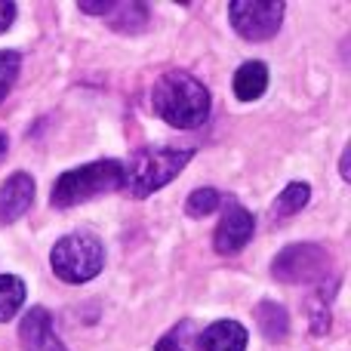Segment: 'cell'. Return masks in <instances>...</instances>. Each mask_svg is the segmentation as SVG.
Listing matches in <instances>:
<instances>
[{"mask_svg": "<svg viewBox=\"0 0 351 351\" xmlns=\"http://www.w3.org/2000/svg\"><path fill=\"white\" fill-rule=\"evenodd\" d=\"M210 90L188 71H167L152 90V108L176 130H194L210 117Z\"/></svg>", "mask_w": 351, "mask_h": 351, "instance_id": "6da1fadb", "label": "cell"}, {"mask_svg": "<svg viewBox=\"0 0 351 351\" xmlns=\"http://www.w3.org/2000/svg\"><path fill=\"white\" fill-rule=\"evenodd\" d=\"M123 188V164L121 160H93L77 170H68L56 179L49 204L56 210H68V206L86 204L93 197H102L108 191Z\"/></svg>", "mask_w": 351, "mask_h": 351, "instance_id": "7a4b0ae2", "label": "cell"}, {"mask_svg": "<svg viewBox=\"0 0 351 351\" xmlns=\"http://www.w3.org/2000/svg\"><path fill=\"white\" fill-rule=\"evenodd\" d=\"M191 158V148H142L130 158V164H123V188L142 200L170 185Z\"/></svg>", "mask_w": 351, "mask_h": 351, "instance_id": "3957f363", "label": "cell"}, {"mask_svg": "<svg viewBox=\"0 0 351 351\" xmlns=\"http://www.w3.org/2000/svg\"><path fill=\"white\" fill-rule=\"evenodd\" d=\"M49 265L65 284H86L105 268V247L96 234H65L49 250Z\"/></svg>", "mask_w": 351, "mask_h": 351, "instance_id": "277c9868", "label": "cell"}, {"mask_svg": "<svg viewBox=\"0 0 351 351\" xmlns=\"http://www.w3.org/2000/svg\"><path fill=\"white\" fill-rule=\"evenodd\" d=\"M330 268H333V256L317 243H293V247L280 250L271 262V274L280 284H321L327 280Z\"/></svg>", "mask_w": 351, "mask_h": 351, "instance_id": "5b68a950", "label": "cell"}, {"mask_svg": "<svg viewBox=\"0 0 351 351\" xmlns=\"http://www.w3.org/2000/svg\"><path fill=\"white\" fill-rule=\"evenodd\" d=\"M284 10L287 6L280 0H231L228 3V19L234 25V31L243 37V40H271L280 31V22H284Z\"/></svg>", "mask_w": 351, "mask_h": 351, "instance_id": "8992f818", "label": "cell"}, {"mask_svg": "<svg viewBox=\"0 0 351 351\" xmlns=\"http://www.w3.org/2000/svg\"><path fill=\"white\" fill-rule=\"evenodd\" d=\"M253 231H256L253 213L247 206H241L237 200H228L222 219L216 225V234H213V247H216L219 256H234L250 243Z\"/></svg>", "mask_w": 351, "mask_h": 351, "instance_id": "52a82bcc", "label": "cell"}, {"mask_svg": "<svg viewBox=\"0 0 351 351\" xmlns=\"http://www.w3.org/2000/svg\"><path fill=\"white\" fill-rule=\"evenodd\" d=\"M19 342H22V351H68L56 333L49 311L40 305L25 311L22 324H19Z\"/></svg>", "mask_w": 351, "mask_h": 351, "instance_id": "ba28073f", "label": "cell"}, {"mask_svg": "<svg viewBox=\"0 0 351 351\" xmlns=\"http://www.w3.org/2000/svg\"><path fill=\"white\" fill-rule=\"evenodd\" d=\"M34 204V179L28 173H12L0 185V225H12Z\"/></svg>", "mask_w": 351, "mask_h": 351, "instance_id": "9c48e42d", "label": "cell"}, {"mask_svg": "<svg viewBox=\"0 0 351 351\" xmlns=\"http://www.w3.org/2000/svg\"><path fill=\"white\" fill-rule=\"evenodd\" d=\"M250 333L237 321H216L197 336L194 351H247Z\"/></svg>", "mask_w": 351, "mask_h": 351, "instance_id": "30bf717a", "label": "cell"}, {"mask_svg": "<svg viewBox=\"0 0 351 351\" xmlns=\"http://www.w3.org/2000/svg\"><path fill=\"white\" fill-rule=\"evenodd\" d=\"M268 90V68L265 62H243L234 74V96L241 102H256Z\"/></svg>", "mask_w": 351, "mask_h": 351, "instance_id": "8fae6325", "label": "cell"}, {"mask_svg": "<svg viewBox=\"0 0 351 351\" xmlns=\"http://www.w3.org/2000/svg\"><path fill=\"white\" fill-rule=\"evenodd\" d=\"M253 317H256V327H259V333L265 336L268 342H278L287 336V330H290V317H287V308L278 302H259L253 308Z\"/></svg>", "mask_w": 351, "mask_h": 351, "instance_id": "7c38bea8", "label": "cell"}, {"mask_svg": "<svg viewBox=\"0 0 351 351\" xmlns=\"http://www.w3.org/2000/svg\"><path fill=\"white\" fill-rule=\"evenodd\" d=\"M152 22V10L148 3H114V10L108 12V25L121 34H139Z\"/></svg>", "mask_w": 351, "mask_h": 351, "instance_id": "4fadbf2b", "label": "cell"}, {"mask_svg": "<svg viewBox=\"0 0 351 351\" xmlns=\"http://www.w3.org/2000/svg\"><path fill=\"white\" fill-rule=\"evenodd\" d=\"M308 200H311L308 182H290V185L278 194V200L271 204V222H284V219L296 216V213L302 210Z\"/></svg>", "mask_w": 351, "mask_h": 351, "instance_id": "5bb4252c", "label": "cell"}, {"mask_svg": "<svg viewBox=\"0 0 351 351\" xmlns=\"http://www.w3.org/2000/svg\"><path fill=\"white\" fill-rule=\"evenodd\" d=\"M25 296H28V290H25V280L16 278V274H0V321H12L16 317V311L25 305Z\"/></svg>", "mask_w": 351, "mask_h": 351, "instance_id": "9a60e30c", "label": "cell"}, {"mask_svg": "<svg viewBox=\"0 0 351 351\" xmlns=\"http://www.w3.org/2000/svg\"><path fill=\"white\" fill-rule=\"evenodd\" d=\"M219 204H222V194H219L216 188H194L185 200V213L191 219H204V216H210V213H216Z\"/></svg>", "mask_w": 351, "mask_h": 351, "instance_id": "2e32d148", "label": "cell"}, {"mask_svg": "<svg viewBox=\"0 0 351 351\" xmlns=\"http://www.w3.org/2000/svg\"><path fill=\"white\" fill-rule=\"evenodd\" d=\"M333 293H336V287H333V290H321V293H317V296L315 299H311V302H308V315H311V330H315V333L317 336H324V333H327V330H330V296H333Z\"/></svg>", "mask_w": 351, "mask_h": 351, "instance_id": "e0dca14e", "label": "cell"}, {"mask_svg": "<svg viewBox=\"0 0 351 351\" xmlns=\"http://www.w3.org/2000/svg\"><path fill=\"white\" fill-rule=\"evenodd\" d=\"M19 65H22V56L12 53V49H0V102H3L6 93L12 90V84H16Z\"/></svg>", "mask_w": 351, "mask_h": 351, "instance_id": "ac0fdd59", "label": "cell"}, {"mask_svg": "<svg viewBox=\"0 0 351 351\" xmlns=\"http://www.w3.org/2000/svg\"><path fill=\"white\" fill-rule=\"evenodd\" d=\"M188 324H182V327L170 330V333L164 336V339L154 346V351H188Z\"/></svg>", "mask_w": 351, "mask_h": 351, "instance_id": "d6986e66", "label": "cell"}, {"mask_svg": "<svg viewBox=\"0 0 351 351\" xmlns=\"http://www.w3.org/2000/svg\"><path fill=\"white\" fill-rule=\"evenodd\" d=\"M80 12H90V16H108L114 10V0H105V3H93V0H80L77 3Z\"/></svg>", "mask_w": 351, "mask_h": 351, "instance_id": "ffe728a7", "label": "cell"}, {"mask_svg": "<svg viewBox=\"0 0 351 351\" xmlns=\"http://www.w3.org/2000/svg\"><path fill=\"white\" fill-rule=\"evenodd\" d=\"M16 22V3L12 0H0V34Z\"/></svg>", "mask_w": 351, "mask_h": 351, "instance_id": "44dd1931", "label": "cell"}, {"mask_svg": "<svg viewBox=\"0 0 351 351\" xmlns=\"http://www.w3.org/2000/svg\"><path fill=\"white\" fill-rule=\"evenodd\" d=\"M348 158H351V148H346V152H342V160H339V170H342V179H351V173H348Z\"/></svg>", "mask_w": 351, "mask_h": 351, "instance_id": "7402d4cb", "label": "cell"}, {"mask_svg": "<svg viewBox=\"0 0 351 351\" xmlns=\"http://www.w3.org/2000/svg\"><path fill=\"white\" fill-rule=\"evenodd\" d=\"M3 154H6V136L0 133V158H3Z\"/></svg>", "mask_w": 351, "mask_h": 351, "instance_id": "603a6c76", "label": "cell"}]
</instances>
